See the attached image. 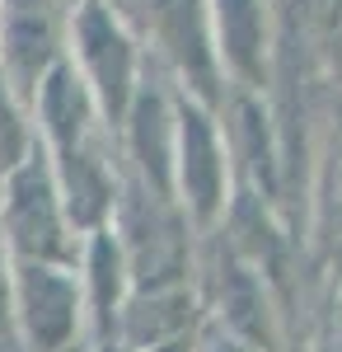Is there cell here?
Here are the masks:
<instances>
[{
	"label": "cell",
	"instance_id": "obj_1",
	"mask_svg": "<svg viewBox=\"0 0 342 352\" xmlns=\"http://www.w3.org/2000/svg\"><path fill=\"white\" fill-rule=\"evenodd\" d=\"M14 226L24 244H52V207H47L43 174H33V169L14 184Z\"/></svg>",
	"mask_w": 342,
	"mask_h": 352
},
{
	"label": "cell",
	"instance_id": "obj_2",
	"mask_svg": "<svg viewBox=\"0 0 342 352\" xmlns=\"http://www.w3.org/2000/svg\"><path fill=\"white\" fill-rule=\"evenodd\" d=\"M187 184L197 192V207H211V197H216V160H211V141L202 132V118H187Z\"/></svg>",
	"mask_w": 342,
	"mask_h": 352
},
{
	"label": "cell",
	"instance_id": "obj_3",
	"mask_svg": "<svg viewBox=\"0 0 342 352\" xmlns=\"http://www.w3.org/2000/svg\"><path fill=\"white\" fill-rule=\"evenodd\" d=\"M28 292H33V324L43 329L47 338H56L61 329H66V310H71V296H66V287L52 282L47 272H38L33 282H28Z\"/></svg>",
	"mask_w": 342,
	"mask_h": 352
},
{
	"label": "cell",
	"instance_id": "obj_4",
	"mask_svg": "<svg viewBox=\"0 0 342 352\" xmlns=\"http://www.w3.org/2000/svg\"><path fill=\"white\" fill-rule=\"evenodd\" d=\"M10 151H14V127H10V113H5V104H0V155L10 160Z\"/></svg>",
	"mask_w": 342,
	"mask_h": 352
},
{
	"label": "cell",
	"instance_id": "obj_5",
	"mask_svg": "<svg viewBox=\"0 0 342 352\" xmlns=\"http://www.w3.org/2000/svg\"><path fill=\"white\" fill-rule=\"evenodd\" d=\"M338 352H342V324H338Z\"/></svg>",
	"mask_w": 342,
	"mask_h": 352
}]
</instances>
